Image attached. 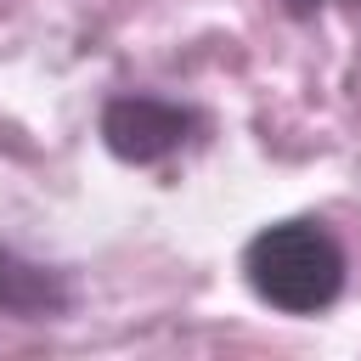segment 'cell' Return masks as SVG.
Here are the masks:
<instances>
[{
  "label": "cell",
  "instance_id": "2",
  "mask_svg": "<svg viewBox=\"0 0 361 361\" xmlns=\"http://www.w3.org/2000/svg\"><path fill=\"white\" fill-rule=\"evenodd\" d=\"M197 124L203 118L192 107L164 102V96H113L102 107V141L124 164H158V158L180 152Z\"/></svg>",
  "mask_w": 361,
  "mask_h": 361
},
{
  "label": "cell",
  "instance_id": "3",
  "mask_svg": "<svg viewBox=\"0 0 361 361\" xmlns=\"http://www.w3.org/2000/svg\"><path fill=\"white\" fill-rule=\"evenodd\" d=\"M68 299L73 293H68L62 271H45V265L23 259L17 248H0V316L39 322V316H62Z\"/></svg>",
  "mask_w": 361,
  "mask_h": 361
},
{
  "label": "cell",
  "instance_id": "1",
  "mask_svg": "<svg viewBox=\"0 0 361 361\" xmlns=\"http://www.w3.org/2000/svg\"><path fill=\"white\" fill-rule=\"evenodd\" d=\"M248 288L282 316H316L344 293V248L322 220L265 226L243 248Z\"/></svg>",
  "mask_w": 361,
  "mask_h": 361
},
{
  "label": "cell",
  "instance_id": "4",
  "mask_svg": "<svg viewBox=\"0 0 361 361\" xmlns=\"http://www.w3.org/2000/svg\"><path fill=\"white\" fill-rule=\"evenodd\" d=\"M293 17H305V11H316V6H327V0H282ZM350 6H361V0H350Z\"/></svg>",
  "mask_w": 361,
  "mask_h": 361
}]
</instances>
